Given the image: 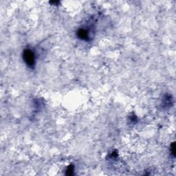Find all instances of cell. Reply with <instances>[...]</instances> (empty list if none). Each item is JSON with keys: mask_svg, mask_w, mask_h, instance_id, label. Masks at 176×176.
<instances>
[{"mask_svg": "<svg viewBox=\"0 0 176 176\" xmlns=\"http://www.w3.org/2000/svg\"><path fill=\"white\" fill-rule=\"evenodd\" d=\"M73 171H74V166L73 165H70L68 167V169H67V174L69 175H71L73 174Z\"/></svg>", "mask_w": 176, "mask_h": 176, "instance_id": "cell-4", "label": "cell"}, {"mask_svg": "<svg viewBox=\"0 0 176 176\" xmlns=\"http://www.w3.org/2000/svg\"><path fill=\"white\" fill-rule=\"evenodd\" d=\"M77 35H78V38H80L81 39H83V40H87L89 38V33L85 29H79L77 32Z\"/></svg>", "mask_w": 176, "mask_h": 176, "instance_id": "cell-2", "label": "cell"}, {"mask_svg": "<svg viewBox=\"0 0 176 176\" xmlns=\"http://www.w3.org/2000/svg\"><path fill=\"white\" fill-rule=\"evenodd\" d=\"M23 59L26 65L30 68H33L35 66V53L30 49H26L23 52Z\"/></svg>", "mask_w": 176, "mask_h": 176, "instance_id": "cell-1", "label": "cell"}, {"mask_svg": "<svg viewBox=\"0 0 176 176\" xmlns=\"http://www.w3.org/2000/svg\"><path fill=\"white\" fill-rule=\"evenodd\" d=\"M171 151H172V154L173 155L175 156V143H173L172 145H171Z\"/></svg>", "mask_w": 176, "mask_h": 176, "instance_id": "cell-5", "label": "cell"}, {"mask_svg": "<svg viewBox=\"0 0 176 176\" xmlns=\"http://www.w3.org/2000/svg\"><path fill=\"white\" fill-rule=\"evenodd\" d=\"M172 104V98L171 96L167 95L165 96V98L163 99V105H164L165 107L167 106H170V105Z\"/></svg>", "mask_w": 176, "mask_h": 176, "instance_id": "cell-3", "label": "cell"}]
</instances>
